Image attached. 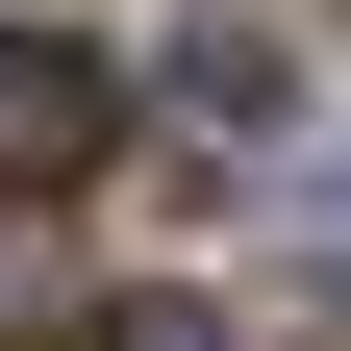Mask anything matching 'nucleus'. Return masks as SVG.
Here are the masks:
<instances>
[{"instance_id":"nucleus-1","label":"nucleus","mask_w":351,"mask_h":351,"mask_svg":"<svg viewBox=\"0 0 351 351\" xmlns=\"http://www.w3.org/2000/svg\"><path fill=\"white\" fill-rule=\"evenodd\" d=\"M101 151H125V75L75 25H0V201H75Z\"/></svg>"},{"instance_id":"nucleus-2","label":"nucleus","mask_w":351,"mask_h":351,"mask_svg":"<svg viewBox=\"0 0 351 351\" xmlns=\"http://www.w3.org/2000/svg\"><path fill=\"white\" fill-rule=\"evenodd\" d=\"M25 301H75V226L51 201H0V326H25Z\"/></svg>"},{"instance_id":"nucleus-3","label":"nucleus","mask_w":351,"mask_h":351,"mask_svg":"<svg viewBox=\"0 0 351 351\" xmlns=\"http://www.w3.org/2000/svg\"><path fill=\"white\" fill-rule=\"evenodd\" d=\"M101 351H201V301H125V326H101Z\"/></svg>"}]
</instances>
